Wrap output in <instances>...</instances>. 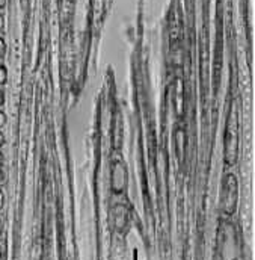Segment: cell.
Returning <instances> with one entry per match:
<instances>
[{"label":"cell","mask_w":255,"mask_h":260,"mask_svg":"<svg viewBox=\"0 0 255 260\" xmlns=\"http://www.w3.org/2000/svg\"><path fill=\"white\" fill-rule=\"evenodd\" d=\"M239 200V183L233 173H228L224 182V191H222V210L225 215L231 216L237 209Z\"/></svg>","instance_id":"cell-1"},{"label":"cell","mask_w":255,"mask_h":260,"mask_svg":"<svg viewBox=\"0 0 255 260\" xmlns=\"http://www.w3.org/2000/svg\"><path fill=\"white\" fill-rule=\"evenodd\" d=\"M127 182H129V174H127V168L122 160H113L112 171H110V186L112 192L119 195L125 191Z\"/></svg>","instance_id":"cell-2"},{"label":"cell","mask_w":255,"mask_h":260,"mask_svg":"<svg viewBox=\"0 0 255 260\" xmlns=\"http://www.w3.org/2000/svg\"><path fill=\"white\" fill-rule=\"evenodd\" d=\"M237 160V124L234 118L230 120L227 129V138H225V162L231 167Z\"/></svg>","instance_id":"cell-3"},{"label":"cell","mask_w":255,"mask_h":260,"mask_svg":"<svg viewBox=\"0 0 255 260\" xmlns=\"http://www.w3.org/2000/svg\"><path fill=\"white\" fill-rule=\"evenodd\" d=\"M129 219H130V213H129L127 206L116 204L113 209V225H115L116 232L124 233L127 230V227H129Z\"/></svg>","instance_id":"cell-4"},{"label":"cell","mask_w":255,"mask_h":260,"mask_svg":"<svg viewBox=\"0 0 255 260\" xmlns=\"http://www.w3.org/2000/svg\"><path fill=\"white\" fill-rule=\"evenodd\" d=\"M8 82V70L3 64H0V86H5Z\"/></svg>","instance_id":"cell-5"},{"label":"cell","mask_w":255,"mask_h":260,"mask_svg":"<svg viewBox=\"0 0 255 260\" xmlns=\"http://www.w3.org/2000/svg\"><path fill=\"white\" fill-rule=\"evenodd\" d=\"M5 55H6V43L2 37H0V61L5 58Z\"/></svg>","instance_id":"cell-6"},{"label":"cell","mask_w":255,"mask_h":260,"mask_svg":"<svg viewBox=\"0 0 255 260\" xmlns=\"http://www.w3.org/2000/svg\"><path fill=\"white\" fill-rule=\"evenodd\" d=\"M6 123H8V118H6V114L0 109V130H2L5 126H6Z\"/></svg>","instance_id":"cell-7"},{"label":"cell","mask_w":255,"mask_h":260,"mask_svg":"<svg viewBox=\"0 0 255 260\" xmlns=\"http://www.w3.org/2000/svg\"><path fill=\"white\" fill-rule=\"evenodd\" d=\"M5 102H6V97H5V91H3V89H0V109H2V108H3Z\"/></svg>","instance_id":"cell-8"},{"label":"cell","mask_w":255,"mask_h":260,"mask_svg":"<svg viewBox=\"0 0 255 260\" xmlns=\"http://www.w3.org/2000/svg\"><path fill=\"white\" fill-rule=\"evenodd\" d=\"M3 206H5V195H3L2 189H0V210L3 209Z\"/></svg>","instance_id":"cell-9"},{"label":"cell","mask_w":255,"mask_h":260,"mask_svg":"<svg viewBox=\"0 0 255 260\" xmlns=\"http://www.w3.org/2000/svg\"><path fill=\"white\" fill-rule=\"evenodd\" d=\"M5 142H6V138H5V135H3L2 130H0V148H2V147L5 145Z\"/></svg>","instance_id":"cell-10"},{"label":"cell","mask_w":255,"mask_h":260,"mask_svg":"<svg viewBox=\"0 0 255 260\" xmlns=\"http://www.w3.org/2000/svg\"><path fill=\"white\" fill-rule=\"evenodd\" d=\"M3 26H5V20H3V15L0 14V32L3 30Z\"/></svg>","instance_id":"cell-11"},{"label":"cell","mask_w":255,"mask_h":260,"mask_svg":"<svg viewBox=\"0 0 255 260\" xmlns=\"http://www.w3.org/2000/svg\"><path fill=\"white\" fill-rule=\"evenodd\" d=\"M6 3H8V0H0V9H5Z\"/></svg>","instance_id":"cell-12"},{"label":"cell","mask_w":255,"mask_h":260,"mask_svg":"<svg viewBox=\"0 0 255 260\" xmlns=\"http://www.w3.org/2000/svg\"><path fill=\"white\" fill-rule=\"evenodd\" d=\"M2 233H3V221L0 218V236H2Z\"/></svg>","instance_id":"cell-13"},{"label":"cell","mask_w":255,"mask_h":260,"mask_svg":"<svg viewBox=\"0 0 255 260\" xmlns=\"http://www.w3.org/2000/svg\"><path fill=\"white\" fill-rule=\"evenodd\" d=\"M3 179H5V174H3V170H2V168H0V183H2V182H3Z\"/></svg>","instance_id":"cell-14"},{"label":"cell","mask_w":255,"mask_h":260,"mask_svg":"<svg viewBox=\"0 0 255 260\" xmlns=\"http://www.w3.org/2000/svg\"><path fill=\"white\" fill-rule=\"evenodd\" d=\"M0 260H3V248L0 245Z\"/></svg>","instance_id":"cell-15"}]
</instances>
